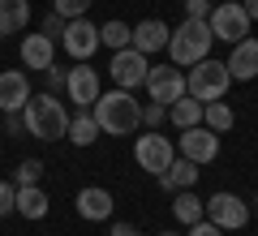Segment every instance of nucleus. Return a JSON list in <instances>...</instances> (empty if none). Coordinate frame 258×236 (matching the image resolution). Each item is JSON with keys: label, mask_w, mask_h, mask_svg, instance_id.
<instances>
[{"label": "nucleus", "mask_w": 258, "mask_h": 236, "mask_svg": "<svg viewBox=\"0 0 258 236\" xmlns=\"http://www.w3.org/2000/svg\"><path fill=\"white\" fill-rule=\"evenodd\" d=\"M39 30H43L47 39H60V30H64V18H60V13L52 9V13H47V18H43V26H39Z\"/></svg>", "instance_id": "7c9ffc66"}, {"label": "nucleus", "mask_w": 258, "mask_h": 236, "mask_svg": "<svg viewBox=\"0 0 258 236\" xmlns=\"http://www.w3.org/2000/svg\"><path fill=\"white\" fill-rule=\"evenodd\" d=\"M203 219H211L224 232H241V227L249 223V202L237 198V193H228V189H220V193H211V198L203 202Z\"/></svg>", "instance_id": "0eeeda50"}, {"label": "nucleus", "mask_w": 258, "mask_h": 236, "mask_svg": "<svg viewBox=\"0 0 258 236\" xmlns=\"http://www.w3.org/2000/svg\"><path fill=\"white\" fill-rule=\"evenodd\" d=\"M91 5H95V0H52V9L60 13L64 22H74V18H86V13H91Z\"/></svg>", "instance_id": "bb28decb"}, {"label": "nucleus", "mask_w": 258, "mask_h": 236, "mask_svg": "<svg viewBox=\"0 0 258 236\" xmlns=\"http://www.w3.org/2000/svg\"><path fill=\"white\" fill-rule=\"evenodd\" d=\"M22 64L35 73H43L47 64H56V39H47L43 30L39 35H26L22 39Z\"/></svg>", "instance_id": "f3484780"}, {"label": "nucleus", "mask_w": 258, "mask_h": 236, "mask_svg": "<svg viewBox=\"0 0 258 236\" xmlns=\"http://www.w3.org/2000/svg\"><path fill=\"white\" fill-rule=\"evenodd\" d=\"M232 86V73L224 60H211V56H203L198 64H189V73H185V95H194L198 103H215L224 99Z\"/></svg>", "instance_id": "20e7f679"}, {"label": "nucleus", "mask_w": 258, "mask_h": 236, "mask_svg": "<svg viewBox=\"0 0 258 236\" xmlns=\"http://www.w3.org/2000/svg\"><path fill=\"white\" fill-rule=\"evenodd\" d=\"M30 99L26 69H0V112H22Z\"/></svg>", "instance_id": "ddd939ff"}, {"label": "nucleus", "mask_w": 258, "mask_h": 236, "mask_svg": "<svg viewBox=\"0 0 258 236\" xmlns=\"http://www.w3.org/2000/svg\"><path fill=\"white\" fill-rule=\"evenodd\" d=\"M181 154H185V159H194L198 168H203V164H215V159H220V133L207 129V125L181 129Z\"/></svg>", "instance_id": "9b49d317"}, {"label": "nucleus", "mask_w": 258, "mask_h": 236, "mask_svg": "<svg viewBox=\"0 0 258 236\" xmlns=\"http://www.w3.org/2000/svg\"><path fill=\"white\" fill-rule=\"evenodd\" d=\"M198 176H203V168L194 164V159H185V154H176L172 164H168V172L159 176V185H164V189H194V185H198Z\"/></svg>", "instance_id": "a211bd4d"}, {"label": "nucleus", "mask_w": 258, "mask_h": 236, "mask_svg": "<svg viewBox=\"0 0 258 236\" xmlns=\"http://www.w3.org/2000/svg\"><path fill=\"white\" fill-rule=\"evenodd\" d=\"M164 120H168V108H164V103H147V108H142V125H147V129H159Z\"/></svg>", "instance_id": "cd10ccee"}, {"label": "nucleus", "mask_w": 258, "mask_h": 236, "mask_svg": "<svg viewBox=\"0 0 258 236\" xmlns=\"http://www.w3.org/2000/svg\"><path fill=\"white\" fill-rule=\"evenodd\" d=\"M215 0H185V18H207Z\"/></svg>", "instance_id": "473e14b6"}, {"label": "nucleus", "mask_w": 258, "mask_h": 236, "mask_svg": "<svg viewBox=\"0 0 258 236\" xmlns=\"http://www.w3.org/2000/svg\"><path fill=\"white\" fill-rule=\"evenodd\" d=\"M129 39H134V26H125V22H103L99 26V47H112V52H120V47H129Z\"/></svg>", "instance_id": "393cba45"}, {"label": "nucleus", "mask_w": 258, "mask_h": 236, "mask_svg": "<svg viewBox=\"0 0 258 236\" xmlns=\"http://www.w3.org/2000/svg\"><path fill=\"white\" fill-rule=\"evenodd\" d=\"M13 202H18V185H13V181H0V219L13 210Z\"/></svg>", "instance_id": "c85d7f7f"}, {"label": "nucleus", "mask_w": 258, "mask_h": 236, "mask_svg": "<svg viewBox=\"0 0 258 236\" xmlns=\"http://www.w3.org/2000/svg\"><path fill=\"white\" fill-rule=\"evenodd\" d=\"M241 9L249 13V22H258V0H241Z\"/></svg>", "instance_id": "f704fd0d"}, {"label": "nucleus", "mask_w": 258, "mask_h": 236, "mask_svg": "<svg viewBox=\"0 0 258 236\" xmlns=\"http://www.w3.org/2000/svg\"><path fill=\"white\" fill-rule=\"evenodd\" d=\"M112 236H138V227L125 223V219H116V223H112Z\"/></svg>", "instance_id": "72a5a7b5"}, {"label": "nucleus", "mask_w": 258, "mask_h": 236, "mask_svg": "<svg viewBox=\"0 0 258 236\" xmlns=\"http://www.w3.org/2000/svg\"><path fill=\"white\" fill-rule=\"evenodd\" d=\"M207 26L220 43H241V39H249V13L241 9V0H220L207 13Z\"/></svg>", "instance_id": "423d86ee"}, {"label": "nucleus", "mask_w": 258, "mask_h": 236, "mask_svg": "<svg viewBox=\"0 0 258 236\" xmlns=\"http://www.w3.org/2000/svg\"><path fill=\"white\" fill-rule=\"evenodd\" d=\"M228 73H232V82H254L258 77V39H241V43H232L228 52Z\"/></svg>", "instance_id": "dca6fc26"}, {"label": "nucleus", "mask_w": 258, "mask_h": 236, "mask_svg": "<svg viewBox=\"0 0 258 236\" xmlns=\"http://www.w3.org/2000/svg\"><path fill=\"white\" fill-rule=\"evenodd\" d=\"M249 210H258V193H254V206H249Z\"/></svg>", "instance_id": "e433bc0d"}, {"label": "nucleus", "mask_w": 258, "mask_h": 236, "mask_svg": "<svg viewBox=\"0 0 258 236\" xmlns=\"http://www.w3.org/2000/svg\"><path fill=\"white\" fill-rule=\"evenodd\" d=\"M47 193H43V185H22L18 189V202H13V210H18L22 219H43L47 215Z\"/></svg>", "instance_id": "6ab92c4d"}, {"label": "nucleus", "mask_w": 258, "mask_h": 236, "mask_svg": "<svg viewBox=\"0 0 258 236\" xmlns=\"http://www.w3.org/2000/svg\"><path fill=\"white\" fill-rule=\"evenodd\" d=\"M91 116L99 125V133H112V137H125V133H138L142 129V103L134 99L129 91H108L91 103Z\"/></svg>", "instance_id": "f257e3e1"}, {"label": "nucleus", "mask_w": 258, "mask_h": 236, "mask_svg": "<svg viewBox=\"0 0 258 236\" xmlns=\"http://www.w3.org/2000/svg\"><path fill=\"white\" fill-rule=\"evenodd\" d=\"M22 120H26V133L39 137V142H60L64 129H69V112H64L60 95H30L26 108H22Z\"/></svg>", "instance_id": "f03ea898"}, {"label": "nucleus", "mask_w": 258, "mask_h": 236, "mask_svg": "<svg viewBox=\"0 0 258 236\" xmlns=\"http://www.w3.org/2000/svg\"><path fill=\"white\" fill-rule=\"evenodd\" d=\"M43 77H47V95H60V91H64V69L47 64V69H43Z\"/></svg>", "instance_id": "c756f323"}, {"label": "nucleus", "mask_w": 258, "mask_h": 236, "mask_svg": "<svg viewBox=\"0 0 258 236\" xmlns=\"http://www.w3.org/2000/svg\"><path fill=\"white\" fill-rule=\"evenodd\" d=\"M168 120L176 129H189V125H203V103L194 99V95H181L176 103H168Z\"/></svg>", "instance_id": "4be33fe9"}, {"label": "nucleus", "mask_w": 258, "mask_h": 236, "mask_svg": "<svg viewBox=\"0 0 258 236\" xmlns=\"http://www.w3.org/2000/svg\"><path fill=\"white\" fill-rule=\"evenodd\" d=\"M134 159H138L142 172L164 176V172H168V164L176 159V146H172V137H164L159 129H142V133L134 137Z\"/></svg>", "instance_id": "39448f33"}, {"label": "nucleus", "mask_w": 258, "mask_h": 236, "mask_svg": "<svg viewBox=\"0 0 258 236\" xmlns=\"http://www.w3.org/2000/svg\"><path fill=\"white\" fill-rule=\"evenodd\" d=\"M185 236H224V227H215L211 219H198V223H189V232Z\"/></svg>", "instance_id": "2f4dec72"}, {"label": "nucleus", "mask_w": 258, "mask_h": 236, "mask_svg": "<svg viewBox=\"0 0 258 236\" xmlns=\"http://www.w3.org/2000/svg\"><path fill=\"white\" fill-rule=\"evenodd\" d=\"M64 137H69L74 146H95V142H99V125H95L91 108L78 112V116H69V129H64Z\"/></svg>", "instance_id": "412c9836"}, {"label": "nucleus", "mask_w": 258, "mask_h": 236, "mask_svg": "<svg viewBox=\"0 0 258 236\" xmlns=\"http://www.w3.org/2000/svg\"><path fill=\"white\" fill-rule=\"evenodd\" d=\"M30 22V0H0V35H18Z\"/></svg>", "instance_id": "aec40b11"}, {"label": "nucleus", "mask_w": 258, "mask_h": 236, "mask_svg": "<svg viewBox=\"0 0 258 236\" xmlns=\"http://www.w3.org/2000/svg\"><path fill=\"white\" fill-rule=\"evenodd\" d=\"M60 47L74 56V60H91L95 47H99V26H95L91 18H74V22H64V30H60Z\"/></svg>", "instance_id": "9d476101"}, {"label": "nucleus", "mask_w": 258, "mask_h": 236, "mask_svg": "<svg viewBox=\"0 0 258 236\" xmlns=\"http://www.w3.org/2000/svg\"><path fill=\"white\" fill-rule=\"evenodd\" d=\"M78 215L86 219V223H103V219H112V193L108 189H99V185H86V189H78Z\"/></svg>", "instance_id": "2eb2a0df"}, {"label": "nucleus", "mask_w": 258, "mask_h": 236, "mask_svg": "<svg viewBox=\"0 0 258 236\" xmlns=\"http://www.w3.org/2000/svg\"><path fill=\"white\" fill-rule=\"evenodd\" d=\"M64 95H69V103H78V112H86V108L103 95L99 69H91L86 60H78L74 69H64Z\"/></svg>", "instance_id": "1a4fd4ad"}, {"label": "nucleus", "mask_w": 258, "mask_h": 236, "mask_svg": "<svg viewBox=\"0 0 258 236\" xmlns=\"http://www.w3.org/2000/svg\"><path fill=\"white\" fill-rule=\"evenodd\" d=\"M172 215H176V223H181V227L198 223V219H203V198H198L194 189H176V198H172Z\"/></svg>", "instance_id": "5701e85b"}, {"label": "nucleus", "mask_w": 258, "mask_h": 236, "mask_svg": "<svg viewBox=\"0 0 258 236\" xmlns=\"http://www.w3.org/2000/svg\"><path fill=\"white\" fill-rule=\"evenodd\" d=\"M142 86H147L151 103H164V108H168V103H176V99L185 95V73L176 69L172 60H168V64H151Z\"/></svg>", "instance_id": "6e6552de"}, {"label": "nucleus", "mask_w": 258, "mask_h": 236, "mask_svg": "<svg viewBox=\"0 0 258 236\" xmlns=\"http://www.w3.org/2000/svg\"><path fill=\"white\" fill-rule=\"evenodd\" d=\"M147 56L134 52V47H120V52H112V82L120 86V91H134V86L147 82Z\"/></svg>", "instance_id": "f8f14e48"}, {"label": "nucleus", "mask_w": 258, "mask_h": 236, "mask_svg": "<svg viewBox=\"0 0 258 236\" xmlns=\"http://www.w3.org/2000/svg\"><path fill=\"white\" fill-rule=\"evenodd\" d=\"M203 125H207V129H215V133H228V129L237 125V112H232L224 99L203 103Z\"/></svg>", "instance_id": "b1692460"}, {"label": "nucleus", "mask_w": 258, "mask_h": 236, "mask_svg": "<svg viewBox=\"0 0 258 236\" xmlns=\"http://www.w3.org/2000/svg\"><path fill=\"white\" fill-rule=\"evenodd\" d=\"M168 35H172V26H168V22L147 18V22H138V26H134L129 47H134V52H142V56H155V52H164V47H168Z\"/></svg>", "instance_id": "4468645a"}, {"label": "nucleus", "mask_w": 258, "mask_h": 236, "mask_svg": "<svg viewBox=\"0 0 258 236\" xmlns=\"http://www.w3.org/2000/svg\"><path fill=\"white\" fill-rule=\"evenodd\" d=\"M211 47H215V35H211V26H207V18H185L181 26L168 35V56H172L176 69L198 64L203 56H211Z\"/></svg>", "instance_id": "7ed1b4c3"}, {"label": "nucleus", "mask_w": 258, "mask_h": 236, "mask_svg": "<svg viewBox=\"0 0 258 236\" xmlns=\"http://www.w3.org/2000/svg\"><path fill=\"white\" fill-rule=\"evenodd\" d=\"M159 236H181V232H176V227H172V232H159Z\"/></svg>", "instance_id": "c9c22d12"}, {"label": "nucleus", "mask_w": 258, "mask_h": 236, "mask_svg": "<svg viewBox=\"0 0 258 236\" xmlns=\"http://www.w3.org/2000/svg\"><path fill=\"white\" fill-rule=\"evenodd\" d=\"M39 181H43V164L39 159H22L18 172H13V185L22 189V185H39Z\"/></svg>", "instance_id": "a878e982"}]
</instances>
